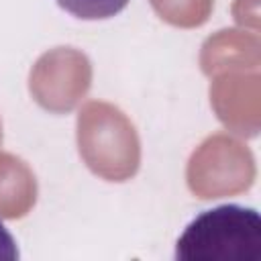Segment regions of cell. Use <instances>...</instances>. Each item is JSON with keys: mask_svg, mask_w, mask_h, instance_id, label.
<instances>
[{"mask_svg": "<svg viewBox=\"0 0 261 261\" xmlns=\"http://www.w3.org/2000/svg\"><path fill=\"white\" fill-rule=\"evenodd\" d=\"M20 257L14 237L8 232L6 224L0 220V261H16Z\"/></svg>", "mask_w": 261, "mask_h": 261, "instance_id": "3957f363", "label": "cell"}, {"mask_svg": "<svg viewBox=\"0 0 261 261\" xmlns=\"http://www.w3.org/2000/svg\"><path fill=\"white\" fill-rule=\"evenodd\" d=\"M175 261H261V216L222 204L200 212L175 243Z\"/></svg>", "mask_w": 261, "mask_h": 261, "instance_id": "6da1fadb", "label": "cell"}, {"mask_svg": "<svg viewBox=\"0 0 261 261\" xmlns=\"http://www.w3.org/2000/svg\"><path fill=\"white\" fill-rule=\"evenodd\" d=\"M59 8L82 20H104L122 12L128 0H57Z\"/></svg>", "mask_w": 261, "mask_h": 261, "instance_id": "7a4b0ae2", "label": "cell"}]
</instances>
